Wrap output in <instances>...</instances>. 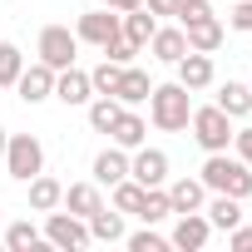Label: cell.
I'll use <instances>...</instances> for the list:
<instances>
[{
  "label": "cell",
  "mask_w": 252,
  "mask_h": 252,
  "mask_svg": "<svg viewBox=\"0 0 252 252\" xmlns=\"http://www.w3.org/2000/svg\"><path fill=\"white\" fill-rule=\"evenodd\" d=\"M139 55H144V50H139V45H134L129 35H124V30H119V35H114V40L104 45V60H114V64H134Z\"/></svg>",
  "instance_id": "1f68e13d"
},
{
  "label": "cell",
  "mask_w": 252,
  "mask_h": 252,
  "mask_svg": "<svg viewBox=\"0 0 252 252\" xmlns=\"http://www.w3.org/2000/svg\"><path fill=\"white\" fill-rule=\"evenodd\" d=\"M149 69H139V64H124V74H119V84H114V99L124 104V109H134V104H149Z\"/></svg>",
  "instance_id": "d6986e66"
},
{
  "label": "cell",
  "mask_w": 252,
  "mask_h": 252,
  "mask_svg": "<svg viewBox=\"0 0 252 252\" xmlns=\"http://www.w3.org/2000/svg\"><path fill=\"white\" fill-rule=\"evenodd\" d=\"M163 188H168V203H173V213H198V208L208 203V188H203V178H168Z\"/></svg>",
  "instance_id": "ffe728a7"
},
{
  "label": "cell",
  "mask_w": 252,
  "mask_h": 252,
  "mask_svg": "<svg viewBox=\"0 0 252 252\" xmlns=\"http://www.w3.org/2000/svg\"><path fill=\"white\" fill-rule=\"evenodd\" d=\"M60 208H69L74 218H84V222H89V213H99V208H104V188H99L94 178L69 183V188H64V198H60Z\"/></svg>",
  "instance_id": "2e32d148"
},
{
  "label": "cell",
  "mask_w": 252,
  "mask_h": 252,
  "mask_svg": "<svg viewBox=\"0 0 252 252\" xmlns=\"http://www.w3.org/2000/svg\"><path fill=\"white\" fill-rule=\"evenodd\" d=\"M20 69H25V50L10 45V40H0V89H15Z\"/></svg>",
  "instance_id": "f1b7e54d"
},
{
  "label": "cell",
  "mask_w": 252,
  "mask_h": 252,
  "mask_svg": "<svg viewBox=\"0 0 252 252\" xmlns=\"http://www.w3.org/2000/svg\"><path fill=\"white\" fill-rule=\"evenodd\" d=\"M247 84H252V79H247Z\"/></svg>",
  "instance_id": "60d3db41"
},
{
  "label": "cell",
  "mask_w": 252,
  "mask_h": 252,
  "mask_svg": "<svg viewBox=\"0 0 252 252\" xmlns=\"http://www.w3.org/2000/svg\"><path fill=\"white\" fill-rule=\"evenodd\" d=\"M227 25H232L237 35H252V0H237L232 15H227Z\"/></svg>",
  "instance_id": "836d02e7"
},
{
  "label": "cell",
  "mask_w": 252,
  "mask_h": 252,
  "mask_svg": "<svg viewBox=\"0 0 252 252\" xmlns=\"http://www.w3.org/2000/svg\"><path fill=\"white\" fill-rule=\"evenodd\" d=\"M0 158H5V173H10L15 183H30L35 173H45V144H40L35 134H10Z\"/></svg>",
  "instance_id": "277c9868"
},
{
  "label": "cell",
  "mask_w": 252,
  "mask_h": 252,
  "mask_svg": "<svg viewBox=\"0 0 252 252\" xmlns=\"http://www.w3.org/2000/svg\"><path fill=\"white\" fill-rule=\"evenodd\" d=\"M55 74H60V69H50L45 60L25 64V69H20V79H15L20 99H25V104H45V99H55Z\"/></svg>",
  "instance_id": "8fae6325"
},
{
  "label": "cell",
  "mask_w": 252,
  "mask_h": 252,
  "mask_svg": "<svg viewBox=\"0 0 252 252\" xmlns=\"http://www.w3.org/2000/svg\"><path fill=\"white\" fill-rule=\"evenodd\" d=\"M55 99H60L64 109H84V104L94 99V84H89V69H79V64L60 69V74H55Z\"/></svg>",
  "instance_id": "7c38bea8"
},
{
  "label": "cell",
  "mask_w": 252,
  "mask_h": 252,
  "mask_svg": "<svg viewBox=\"0 0 252 252\" xmlns=\"http://www.w3.org/2000/svg\"><path fill=\"white\" fill-rule=\"evenodd\" d=\"M208 15H218L213 0H183L178 5V25H193V20H208Z\"/></svg>",
  "instance_id": "d6a6232c"
},
{
  "label": "cell",
  "mask_w": 252,
  "mask_h": 252,
  "mask_svg": "<svg viewBox=\"0 0 252 252\" xmlns=\"http://www.w3.org/2000/svg\"><path fill=\"white\" fill-rule=\"evenodd\" d=\"M74 35H79V45H94V50H104V45L119 35V10H109V5H94V10H84V15L74 20Z\"/></svg>",
  "instance_id": "52a82bcc"
},
{
  "label": "cell",
  "mask_w": 252,
  "mask_h": 252,
  "mask_svg": "<svg viewBox=\"0 0 252 252\" xmlns=\"http://www.w3.org/2000/svg\"><path fill=\"white\" fill-rule=\"evenodd\" d=\"M40 242H45V232H40L30 218H20V222L5 227V247H10V252H35Z\"/></svg>",
  "instance_id": "4316f807"
},
{
  "label": "cell",
  "mask_w": 252,
  "mask_h": 252,
  "mask_svg": "<svg viewBox=\"0 0 252 252\" xmlns=\"http://www.w3.org/2000/svg\"><path fill=\"white\" fill-rule=\"evenodd\" d=\"M124 242H129V252H168V237L154 222H144L139 232H124Z\"/></svg>",
  "instance_id": "f546056e"
},
{
  "label": "cell",
  "mask_w": 252,
  "mask_h": 252,
  "mask_svg": "<svg viewBox=\"0 0 252 252\" xmlns=\"http://www.w3.org/2000/svg\"><path fill=\"white\" fill-rule=\"evenodd\" d=\"M188 134H193V144H198L203 154H222V149H232V119H227L218 104H193Z\"/></svg>",
  "instance_id": "3957f363"
},
{
  "label": "cell",
  "mask_w": 252,
  "mask_h": 252,
  "mask_svg": "<svg viewBox=\"0 0 252 252\" xmlns=\"http://www.w3.org/2000/svg\"><path fill=\"white\" fill-rule=\"evenodd\" d=\"M208 237H213V222L203 218V208H198V213H173L168 247H178V252H203V247H208Z\"/></svg>",
  "instance_id": "9c48e42d"
},
{
  "label": "cell",
  "mask_w": 252,
  "mask_h": 252,
  "mask_svg": "<svg viewBox=\"0 0 252 252\" xmlns=\"http://www.w3.org/2000/svg\"><path fill=\"white\" fill-rule=\"evenodd\" d=\"M94 183L99 188H114L119 178H129V149H119V144H109V149H99L94 154Z\"/></svg>",
  "instance_id": "9a60e30c"
},
{
  "label": "cell",
  "mask_w": 252,
  "mask_h": 252,
  "mask_svg": "<svg viewBox=\"0 0 252 252\" xmlns=\"http://www.w3.org/2000/svg\"><path fill=\"white\" fill-rule=\"evenodd\" d=\"M119 74H124V64H114V60H99V64L89 69V84H94V94H114Z\"/></svg>",
  "instance_id": "4dcf8cb0"
},
{
  "label": "cell",
  "mask_w": 252,
  "mask_h": 252,
  "mask_svg": "<svg viewBox=\"0 0 252 252\" xmlns=\"http://www.w3.org/2000/svg\"><path fill=\"white\" fill-rule=\"evenodd\" d=\"M203 218L213 222V232H232L242 222V198H227V193H208L203 203Z\"/></svg>",
  "instance_id": "ac0fdd59"
},
{
  "label": "cell",
  "mask_w": 252,
  "mask_h": 252,
  "mask_svg": "<svg viewBox=\"0 0 252 252\" xmlns=\"http://www.w3.org/2000/svg\"><path fill=\"white\" fill-rule=\"evenodd\" d=\"M144 183H134V178H119L114 188H109V208H119V213H134L139 218V208H144Z\"/></svg>",
  "instance_id": "d4e9b609"
},
{
  "label": "cell",
  "mask_w": 252,
  "mask_h": 252,
  "mask_svg": "<svg viewBox=\"0 0 252 252\" xmlns=\"http://www.w3.org/2000/svg\"><path fill=\"white\" fill-rule=\"evenodd\" d=\"M183 35H188V50H198V55H218V50H222V40H227V30H222V20H218V15L183 25Z\"/></svg>",
  "instance_id": "e0dca14e"
},
{
  "label": "cell",
  "mask_w": 252,
  "mask_h": 252,
  "mask_svg": "<svg viewBox=\"0 0 252 252\" xmlns=\"http://www.w3.org/2000/svg\"><path fill=\"white\" fill-rule=\"evenodd\" d=\"M84 109H89V129H94V134H109V129H114V119H119V109H124V104H119L114 94H94V99H89Z\"/></svg>",
  "instance_id": "484cf974"
},
{
  "label": "cell",
  "mask_w": 252,
  "mask_h": 252,
  "mask_svg": "<svg viewBox=\"0 0 252 252\" xmlns=\"http://www.w3.org/2000/svg\"><path fill=\"white\" fill-rule=\"evenodd\" d=\"M109 144H119V149H144L149 144V119L144 114H134V109H119V119H114V129H109Z\"/></svg>",
  "instance_id": "5bb4252c"
},
{
  "label": "cell",
  "mask_w": 252,
  "mask_h": 252,
  "mask_svg": "<svg viewBox=\"0 0 252 252\" xmlns=\"http://www.w3.org/2000/svg\"><path fill=\"white\" fill-rule=\"evenodd\" d=\"M5 139H10V134H5V129H0V154H5Z\"/></svg>",
  "instance_id": "f35d334b"
},
{
  "label": "cell",
  "mask_w": 252,
  "mask_h": 252,
  "mask_svg": "<svg viewBox=\"0 0 252 252\" xmlns=\"http://www.w3.org/2000/svg\"><path fill=\"white\" fill-rule=\"evenodd\" d=\"M168 168H173V163H168V154H163V149H149V144H144V149H134V154H129V178H134V183H144V188H163V183L173 178Z\"/></svg>",
  "instance_id": "ba28073f"
},
{
  "label": "cell",
  "mask_w": 252,
  "mask_h": 252,
  "mask_svg": "<svg viewBox=\"0 0 252 252\" xmlns=\"http://www.w3.org/2000/svg\"><path fill=\"white\" fill-rule=\"evenodd\" d=\"M99 5H109V10H119V15H124V10H139L144 0H99Z\"/></svg>",
  "instance_id": "74e56055"
},
{
  "label": "cell",
  "mask_w": 252,
  "mask_h": 252,
  "mask_svg": "<svg viewBox=\"0 0 252 252\" xmlns=\"http://www.w3.org/2000/svg\"><path fill=\"white\" fill-rule=\"evenodd\" d=\"M119 30L144 50V45L154 40V30H158V15H154V10H144V5H139V10H124V15H119Z\"/></svg>",
  "instance_id": "603a6c76"
},
{
  "label": "cell",
  "mask_w": 252,
  "mask_h": 252,
  "mask_svg": "<svg viewBox=\"0 0 252 252\" xmlns=\"http://www.w3.org/2000/svg\"><path fill=\"white\" fill-rule=\"evenodd\" d=\"M232 154L252 168V124H247V129H232Z\"/></svg>",
  "instance_id": "e575fe53"
},
{
  "label": "cell",
  "mask_w": 252,
  "mask_h": 252,
  "mask_svg": "<svg viewBox=\"0 0 252 252\" xmlns=\"http://www.w3.org/2000/svg\"><path fill=\"white\" fill-rule=\"evenodd\" d=\"M227 247H237V252H252V227H247V222H237V227L227 232Z\"/></svg>",
  "instance_id": "8d00e7d4"
},
{
  "label": "cell",
  "mask_w": 252,
  "mask_h": 252,
  "mask_svg": "<svg viewBox=\"0 0 252 252\" xmlns=\"http://www.w3.org/2000/svg\"><path fill=\"white\" fill-rule=\"evenodd\" d=\"M232 124L237 119H247L252 114V84H242V79H227V84H218V99H213Z\"/></svg>",
  "instance_id": "44dd1931"
},
{
  "label": "cell",
  "mask_w": 252,
  "mask_h": 252,
  "mask_svg": "<svg viewBox=\"0 0 252 252\" xmlns=\"http://www.w3.org/2000/svg\"><path fill=\"white\" fill-rule=\"evenodd\" d=\"M40 232H45V242H50V247H60V252H79V247H89V222H84V218H74L69 208H50Z\"/></svg>",
  "instance_id": "5b68a950"
},
{
  "label": "cell",
  "mask_w": 252,
  "mask_h": 252,
  "mask_svg": "<svg viewBox=\"0 0 252 252\" xmlns=\"http://www.w3.org/2000/svg\"><path fill=\"white\" fill-rule=\"evenodd\" d=\"M0 213H5V208H0Z\"/></svg>",
  "instance_id": "ab89813d"
},
{
  "label": "cell",
  "mask_w": 252,
  "mask_h": 252,
  "mask_svg": "<svg viewBox=\"0 0 252 252\" xmlns=\"http://www.w3.org/2000/svg\"><path fill=\"white\" fill-rule=\"evenodd\" d=\"M144 50H149L158 64H178V60L188 55V35H183V25L173 20V25H158V30H154V40H149Z\"/></svg>",
  "instance_id": "4fadbf2b"
},
{
  "label": "cell",
  "mask_w": 252,
  "mask_h": 252,
  "mask_svg": "<svg viewBox=\"0 0 252 252\" xmlns=\"http://www.w3.org/2000/svg\"><path fill=\"white\" fill-rule=\"evenodd\" d=\"M124 232H129V227H124V213L119 208H99V213H89V242H124Z\"/></svg>",
  "instance_id": "7402d4cb"
},
{
  "label": "cell",
  "mask_w": 252,
  "mask_h": 252,
  "mask_svg": "<svg viewBox=\"0 0 252 252\" xmlns=\"http://www.w3.org/2000/svg\"><path fill=\"white\" fill-rule=\"evenodd\" d=\"M173 69H178V84H183V89H193V94H203V89H213V84H218V64H213V55L188 50Z\"/></svg>",
  "instance_id": "30bf717a"
},
{
  "label": "cell",
  "mask_w": 252,
  "mask_h": 252,
  "mask_svg": "<svg viewBox=\"0 0 252 252\" xmlns=\"http://www.w3.org/2000/svg\"><path fill=\"white\" fill-rule=\"evenodd\" d=\"M198 178H203V188L208 193H227V198H252V168L237 158V154H203V168H198Z\"/></svg>",
  "instance_id": "6da1fadb"
},
{
  "label": "cell",
  "mask_w": 252,
  "mask_h": 252,
  "mask_svg": "<svg viewBox=\"0 0 252 252\" xmlns=\"http://www.w3.org/2000/svg\"><path fill=\"white\" fill-rule=\"evenodd\" d=\"M79 55V35L69 25H45L40 40H35V60H45L50 69H69Z\"/></svg>",
  "instance_id": "8992f818"
},
{
  "label": "cell",
  "mask_w": 252,
  "mask_h": 252,
  "mask_svg": "<svg viewBox=\"0 0 252 252\" xmlns=\"http://www.w3.org/2000/svg\"><path fill=\"white\" fill-rule=\"evenodd\" d=\"M188 114H193V89H183L178 79L149 89V124L158 134H183L188 129Z\"/></svg>",
  "instance_id": "7a4b0ae2"
},
{
  "label": "cell",
  "mask_w": 252,
  "mask_h": 252,
  "mask_svg": "<svg viewBox=\"0 0 252 252\" xmlns=\"http://www.w3.org/2000/svg\"><path fill=\"white\" fill-rule=\"evenodd\" d=\"M25 188H30V208H35V213H50V208H60V198H64V183L50 178V173H35Z\"/></svg>",
  "instance_id": "cb8c5ba5"
},
{
  "label": "cell",
  "mask_w": 252,
  "mask_h": 252,
  "mask_svg": "<svg viewBox=\"0 0 252 252\" xmlns=\"http://www.w3.org/2000/svg\"><path fill=\"white\" fill-rule=\"evenodd\" d=\"M178 5L183 0H144V10H154L158 20H178Z\"/></svg>",
  "instance_id": "d590c367"
},
{
  "label": "cell",
  "mask_w": 252,
  "mask_h": 252,
  "mask_svg": "<svg viewBox=\"0 0 252 252\" xmlns=\"http://www.w3.org/2000/svg\"><path fill=\"white\" fill-rule=\"evenodd\" d=\"M173 218V203H168V188H149L144 193V208H139V222H168Z\"/></svg>",
  "instance_id": "83f0119b"
}]
</instances>
